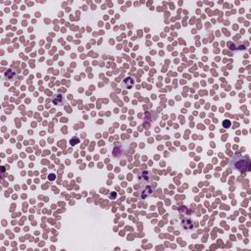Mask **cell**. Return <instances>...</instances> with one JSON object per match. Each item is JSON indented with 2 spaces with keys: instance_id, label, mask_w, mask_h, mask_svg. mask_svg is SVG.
<instances>
[{
  "instance_id": "cell-4",
  "label": "cell",
  "mask_w": 251,
  "mask_h": 251,
  "mask_svg": "<svg viewBox=\"0 0 251 251\" xmlns=\"http://www.w3.org/2000/svg\"><path fill=\"white\" fill-rule=\"evenodd\" d=\"M142 176V180L145 181H150V180H151V176L148 175L147 172H143V173L141 174Z\"/></svg>"
},
{
  "instance_id": "cell-5",
  "label": "cell",
  "mask_w": 251,
  "mask_h": 251,
  "mask_svg": "<svg viewBox=\"0 0 251 251\" xmlns=\"http://www.w3.org/2000/svg\"><path fill=\"white\" fill-rule=\"evenodd\" d=\"M224 125H225V127H229V126H231V122H229V121H225Z\"/></svg>"
},
{
  "instance_id": "cell-1",
  "label": "cell",
  "mask_w": 251,
  "mask_h": 251,
  "mask_svg": "<svg viewBox=\"0 0 251 251\" xmlns=\"http://www.w3.org/2000/svg\"><path fill=\"white\" fill-rule=\"evenodd\" d=\"M248 165H249V161H248L247 157H243L241 155H235V157L231 160V167L235 170H238L240 172H245L248 170Z\"/></svg>"
},
{
  "instance_id": "cell-2",
  "label": "cell",
  "mask_w": 251,
  "mask_h": 251,
  "mask_svg": "<svg viewBox=\"0 0 251 251\" xmlns=\"http://www.w3.org/2000/svg\"><path fill=\"white\" fill-rule=\"evenodd\" d=\"M133 83H135V82H133V80L131 78H126L122 82V87H126L127 89H131L133 87Z\"/></svg>"
},
{
  "instance_id": "cell-3",
  "label": "cell",
  "mask_w": 251,
  "mask_h": 251,
  "mask_svg": "<svg viewBox=\"0 0 251 251\" xmlns=\"http://www.w3.org/2000/svg\"><path fill=\"white\" fill-rule=\"evenodd\" d=\"M53 102L56 105H63L65 103V99L61 94H55L53 97Z\"/></svg>"
}]
</instances>
